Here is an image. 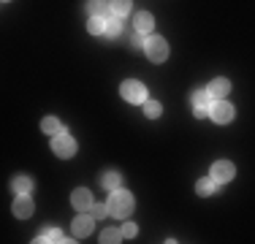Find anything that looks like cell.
Returning <instances> with one entry per match:
<instances>
[{
    "label": "cell",
    "instance_id": "6da1fadb",
    "mask_svg": "<svg viewBox=\"0 0 255 244\" xmlns=\"http://www.w3.org/2000/svg\"><path fill=\"white\" fill-rule=\"evenodd\" d=\"M109 209H112L114 217H128L133 212V195L128 190H112V195H109Z\"/></svg>",
    "mask_w": 255,
    "mask_h": 244
},
{
    "label": "cell",
    "instance_id": "7a4b0ae2",
    "mask_svg": "<svg viewBox=\"0 0 255 244\" xmlns=\"http://www.w3.org/2000/svg\"><path fill=\"white\" fill-rule=\"evenodd\" d=\"M144 52H147V57L152 60V63H163V60L168 57L166 38H160V35H149L147 44H144Z\"/></svg>",
    "mask_w": 255,
    "mask_h": 244
},
{
    "label": "cell",
    "instance_id": "3957f363",
    "mask_svg": "<svg viewBox=\"0 0 255 244\" xmlns=\"http://www.w3.org/2000/svg\"><path fill=\"white\" fill-rule=\"evenodd\" d=\"M120 93H123V98H125V101H130V103H144V101H147V87H144L141 82H136V79L123 82Z\"/></svg>",
    "mask_w": 255,
    "mask_h": 244
},
{
    "label": "cell",
    "instance_id": "277c9868",
    "mask_svg": "<svg viewBox=\"0 0 255 244\" xmlns=\"http://www.w3.org/2000/svg\"><path fill=\"white\" fill-rule=\"evenodd\" d=\"M52 152L57 157H71L76 152V141L71 136H65V133H57V136L52 138Z\"/></svg>",
    "mask_w": 255,
    "mask_h": 244
},
{
    "label": "cell",
    "instance_id": "5b68a950",
    "mask_svg": "<svg viewBox=\"0 0 255 244\" xmlns=\"http://www.w3.org/2000/svg\"><path fill=\"white\" fill-rule=\"evenodd\" d=\"M209 112H212L209 90H196V93H193V114H196V117H206Z\"/></svg>",
    "mask_w": 255,
    "mask_h": 244
},
{
    "label": "cell",
    "instance_id": "8992f818",
    "mask_svg": "<svg viewBox=\"0 0 255 244\" xmlns=\"http://www.w3.org/2000/svg\"><path fill=\"white\" fill-rule=\"evenodd\" d=\"M212 120L215 122H220V125H226V122H231L234 120V106L223 98V101H217V103H212Z\"/></svg>",
    "mask_w": 255,
    "mask_h": 244
},
{
    "label": "cell",
    "instance_id": "52a82bcc",
    "mask_svg": "<svg viewBox=\"0 0 255 244\" xmlns=\"http://www.w3.org/2000/svg\"><path fill=\"white\" fill-rule=\"evenodd\" d=\"M234 174H236V168L231 160H217L215 166H212V179H215L217 185H220V182H231Z\"/></svg>",
    "mask_w": 255,
    "mask_h": 244
},
{
    "label": "cell",
    "instance_id": "ba28073f",
    "mask_svg": "<svg viewBox=\"0 0 255 244\" xmlns=\"http://www.w3.org/2000/svg\"><path fill=\"white\" fill-rule=\"evenodd\" d=\"M71 204H74L76 212H90V209H93V198H90V190H84V187L74 190V195H71Z\"/></svg>",
    "mask_w": 255,
    "mask_h": 244
},
{
    "label": "cell",
    "instance_id": "9c48e42d",
    "mask_svg": "<svg viewBox=\"0 0 255 244\" xmlns=\"http://www.w3.org/2000/svg\"><path fill=\"white\" fill-rule=\"evenodd\" d=\"M90 231H93V215H87V212H79V217L74 220V236H87Z\"/></svg>",
    "mask_w": 255,
    "mask_h": 244
},
{
    "label": "cell",
    "instance_id": "30bf717a",
    "mask_svg": "<svg viewBox=\"0 0 255 244\" xmlns=\"http://www.w3.org/2000/svg\"><path fill=\"white\" fill-rule=\"evenodd\" d=\"M87 14L90 16H103V19H109L112 14V5L106 3V0H87Z\"/></svg>",
    "mask_w": 255,
    "mask_h": 244
},
{
    "label": "cell",
    "instance_id": "8fae6325",
    "mask_svg": "<svg viewBox=\"0 0 255 244\" xmlns=\"http://www.w3.org/2000/svg\"><path fill=\"white\" fill-rule=\"evenodd\" d=\"M11 209H14V215L19 217V220H25V217L33 215V201L27 198V193L25 195H16V201H14V206H11Z\"/></svg>",
    "mask_w": 255,
    "mask_h": 244
},
{
    "label": "cell",
    "instance_id": "7c38bea8",
    "mask_svg": "<svg viewBox=\"0 0 255 244\" xmlns=\"http://www.w3.org/2000/svg\"><path fill=\"white\" fill-rule=\"evenodd\" d=\"M231 93V82H228V79H215V82H212L209 84V95L212 98H217V101H223V98H226Z\"/></svg>",
    "mask_w": 255,
    "mask_h": 244
},
{
    "label": "cell",
    "instance_id": "4fadbf2b",
    "mask_svg": "<svg viewBox=\"0 0 255 244\" xmlns=\"http://www.w3.org/2000/svg\"><path fill=\"white\" fill-rule=\"evenodd\" d=\"M152 27H155L152 14H149V11H138V14H136V30H138V33H149Z\"/></svg>",
    "mask_w": 255,
    "mask_h": 244
},
{
    "label": "cell",
    "instance_id": "5bb4252c",
    "mask_svg": "<svg viewBox=\"0 0 255 244\" xmlns=\"http://www.w3.org/2000/svg\"><path fill=\"white\" fill-rule=\"evenodd\" d=\"M103 35L112 38V41L123 35V22H120V16H109V19H106V33H103Z\"/></svg>",
    "mask_w": 255,
    "mask_h": 244
},
{
    "label": "cell",
    "instance_id": "9a60e30c",
    "mask_svg": "<svg viewBox=\"0 0 255 244\" xmlns=\"http://www.w3.org/2000/svg\"><path fill=\"white\" fill-rule=\"evenodd\" d=\"M101 185L106 187V190H117V187L123 185V176H120L117 171H109V174L101 176Z\"/></svg>",
    "mask_w": 255,
    "mask_h": 244
},
{
    "label": "cell",
    "instance_id": "2e32d148",
    "mask_svg": "<svg viewBox=\"0 0 255 244\" xmlns=\"http://www.w3.org/2000/svg\"><path fill=\"white\" fill-rule=\"evenodd\" d=\"M41 127H44L49 136H57V133H63L65 127H63V122H60L57 117H44V122H41Z\"/></svg>",
    "mask_w": 255,
    "mask_h": 244
},
{
    "label": "cell",
    "instance_id": "e0dca14e",
    "mask_svg": "<svg viewBox=\"0 0 255 244\" xmlns=\"http://www.w3.org/2000/svg\"><path fill=\"white\" fill-rule=\"evenodd\" d=\"M11 187H14V193H16V195H25V193L33 190V179H30V176H16Z\"/></svg>",
    "mask_w": 255,
    "mask_h": 244
},
{
    "label": "cell",
    "instance_id": "ac0fdd59",
    "mask_svg": "<svg viewBox=\"0 0 255 244\" xmlns=\"http://www.w3.org/2000/svg\"><path fill=\"white\" fill-rule=\"evenodd\" d=\"M123 239H125L123 228H106V231H103V236H101L103 244H117V242H123Z\"/></svg>",
    "mask_w": 255,
    "mask_h": 244
},
{
    "label": "cell",
    "instance_id": "d6986e66",
    "mask_svg": "<svg viewBox=\"0 0 255 244\" xmlns=\"http://www.w3.org/2000/svg\"><path fill=\"white\" fill-rule=\"evenodd\" d=\"M87 30H90L93 35H103V33H106V19H103V16H90Z\"/></svg>",
    "mask_w": 255,
    "mask_h": 244
},
{
    "label": "cell",
    "instance_id": "ffe728a7",
    "mask_svg": "<svg viewBox=\"0 0 255 244\" xmlns=\"http://www.w3.org/2000/svg\"><path fill=\"white\" fill-rule=\"evenodd\" d=\"M196 190H198V195H215V190H217V182L212 179V176H206V179H201L196 185Z\"/></svg>",
    "mask_w": 255,
    "mask_h": 244
},
{
    "label": "cell",
    "instance_id": "44dd1931",
    "mask_svg": "<svg viewBox=\"0 0 255 244\" xmlns=\"http://www.w3.org/2000/svg\"><path fill=\"white\" fill-rule=\"evenodd\" d=\"M109 5H112V14L114 16H125L128 11H130V0H112Z\"/></svg>",
    "mask_w": 255,
    "mask_h": 244
},
{
    "label": "cell",
    "instance_id": "7402d4cb",
    "mask_svg": "<svg viewBox=\"0 0 255 244\" xmlns=\"http://www.w3.org/2000/svg\"><path fill=\"white\" fill-rule=\"evenodd\" d=\"M35 242H71V239H65V236L60 234V231H54V228H52V231H44V234H41Z\"/></svg>",
    "mask_w": 255,
    "mask_h": 244
},
{
    "label": "cell",
    "instance_id": "603a6c76",
    "mask_svg": "<svg viewBox=\"0 0 255 244\" xmlns=\"http://www.w3.org/2000/svg\"><path fill=\"white\" fill-rule=\"evenodd\" d=\"M144 112H147V117H160L163 106L157 101H144Z\"/></svg>",
    "mask_w": 255,
    "mask_h": 244
},
{
    "label": "cell",
    "instance_id": "cb8c5ba5",
    "mask_svg": "<svg viewBox=\"0 0 255 244\" xmlns=\"http://www.w3.org/2000/svg\"><path fill=\"white\" fill-rule=\"evenodd\" d=\"M90 215L93 217H106V215H112V209H109V204H93V209H90Z\"/></svg>",
    "mask_w": 255,
    "mask_h": 244
},
{
    "label": "cell",
    "instance_id": "d4e9b609",
    "mask_svg": "<svg viewBox=\"0 0 255 244\" xmlns=\"http://www.w3.org/2000/svg\"><path fill=\"white\" fill-rule=\"evenodd\" d=\"M144 44H147V41H144V33H138V30H136V33L130 35V46L133 49H144Z\"/></svg>",
    "mask_w": 255,
    "mask_h": 244
},
{
    "label": "cell",
    "instance_id": "484cf974",
    "mask_svg": "<svg viewBox=\"0 0 255 244\" xmlns=\"http://www.w3.org/2000/svg\"><path fill=\"white\" fill-rule=\"evenodd\" d=\"M123 236H125V239H133V236H136V225H133V223H125Z\"/></svg>",
    "mask_w": 255,
    "mask_h": 244
}]
</instances>
